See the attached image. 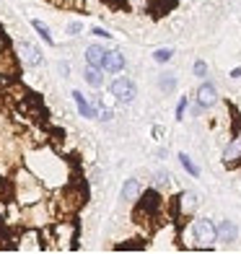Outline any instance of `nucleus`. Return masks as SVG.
Segmentation results:
<instances>
[{
    "mask_svg": "<svg viewBox=\"0 0 241 254\" xmlns=\"http://www.w3.org/2000/svg\"><path fill=\"white\" fill-rule=\"evenodd\" d=\"M94 34H96V37H101V39H112V34L107 29H101V26H94Z\"/></svg>",
    "mask_w": 241,
    "mask_h": 254,
    "instance_id": "obj_30",
    "label": "nucleus"
},
{
    "mask_svg": "<svg viewBox=\"0 0 241 254\" xmlns=\"http://www.w3.org/2000/svg\"><path fill=\"white\" fill-rule=\"evenodd\" d=\"M179 164L184 166V171L189 177H200V169H197V164H194V161L187 156V153H179Z\"/></svg>",
    "mask_w": 241,
    "mask_h": 254,
    "instance_id": "obj_22",
    "label": "nucleus"
},
{
    "mask_svg": "<svg viewBox=\"0 0 241 254\" xmlns=\"http://www.w3.org/2000/svg\"><path fill=\"white\" fill-rule=\"evenodd\" d=\"M50 234H52L50 244H57V249H65V252L78 249V223L70 221V218H60L57 223H52Z\"/></svg>",
    "mask_w": 241,
    "mask_h": 254,
    "instance_id": "obj_4",
    "label": "nucleus"
},
{
    "mask_svg": "<svg viewBox=\"0 0 241 254\" xmlns=\"http://www.w3.org/2000/svg\"><path fill=\"white\" fill-rule=\"evenodd\" d=\"M67 31H70V34H80V31H83V24H80V21H73V24H67Z\"/></svg>",
    "mask_w": 241,
    "mask_h": 254,
    "instance_id": "obj_28",
    "label": "nucleus"
},
{
    "mask_svg": "<svg viewBox=\"0 0 241 254\" xmlns=\"http://www.w3.org/2000/svg\"><path fill=\"white\" fill-rule=\"evenodd\" d=\"M156 179H158V184H171V182H174V179H171V174H169V171H158V174H156Z\"/></svg>",
    "mask_w": 241,
    "mask_h": 254,
    "instance_id": "obj_26",
    "label": "nucleus"
},
{
    "mask_svg": "<svg viewBox=\"0 0 241 254\" xmlns=\"http://www.w3.org/2000/svg\"><path fill=\"white\" fill-rule=\"evenodd\" d=\"M124 65H127V60H124V55L120 50H107L104 55V63H101V70L104 73H122L124 70Z\"/></svg>",
    "mask_w": 241,
    "mask_h": 254,
    "instance_id": "obj_11",
    "label": "nucleus"
},
{
    "mask_svg": "<svg viewBox=\"0 0 241 254\" xmlns=\"http://www.w3.org/2000/svg\"><path fill=\"white\" fill-rule=\"evenodd\" d=\"M140 194H143V184L137 179H127L122 184V200L124 202H137V200H140Z\"/></svg>",
    "mask_w": 241,
    "mask_h": 254,
    "instance_id": "obj_16",
    "label": "nucleus"
},
{
    "mask_svg": "<svg viewBox=\"0 0 241 254\" xmlns=\"http://www.w3.org/2000/svg\"><path fill=\"white\" fill-rule=\"evenodd\" d=\"M164 210V200H161V194L156 190H145L140 194V200H137V213H145V218H153Z\"/></svg>",
    "mask_w": 241,
    "mask_h": 254,
    "instance_id": "obj_8",
    "label": "nucleus"
},
{
    "mask_svg": "<svg viewBox=\"0 0 241 254\" xmlns=\"http://www.w3.org/2000/svg\"><path fill=\"white\" fill-rule=\"evenodd\" d=\"M117 249H145V247L137 244V241H127V244H117Z\"/></svg>",
    "mask_w": 241,
    "mask_h": 254,
    "instance_id": "obj_29",
    "label": "nucleus"
},
{
    "mask_svg": "<svg viewBox=\"0 0 241 254\" xmlns=\"http://www.w3.org/2000/svg\"><path fill=\"white\" fill-rule=\"evenodd\" d=\"M109 91H112V96L117 99L120 104H132L137 99V86H135V80L132 78H114L112 83H109Z\"/></svg>",
    "mask_w": 241,
    "mask_h": 254,
    "instance_id": "obj_6",
    "label": "nucleus"
},
{
    "mask_svg": "<svg viewBox=\"0 0 241 254\" xmlns=\"http://www.w3.org/2000/svg\"><path fill=\"white\" fill-rule=\"evenodd\" d=\"M60 73H62V78H67V75H70V65H67V63H60Z\"/></svg>",
    "mask_w": 241,
    "mask_h": 254,
    "instance_id": "obj_31",
    "label": "nucleus"
},
{
    "mask_svg": "<svg viewBox=\"0 0 241 254\" xmlns=\"http://www.w3.org/2000/svg\"><path fill=\"white\" fill-rule=\"evenodd\" d=\"M171 57H174V50H171V47H161V50L153 52V60H156L158 65H166Z\"/></svg>",
    "mask_w": 241,
    "mask_h": 254,
    "instance_id": "obj_23",
    "label": "nucleus"
},
{
    "mask_svg": "<svg viewBox=\"0 0 241 254\" xmlns=\"http://www.w3.org/2000/svg\"><path fill=\"white\" fill-rule=\"evenodd\" d=\"M239 236V226L231 223V221H221L218 223V241H223V244H234Z\"/></svg>",
    "mask_w": 241,
    "mask_h": 254,
    "instance_id": "obj_17",
    "label": "nucleus"
},
{
    "mask_svg": "<svg viewBox=\"0 0 241 254\" xmlns=\"http://www.w3.org/2000/svg\"><path fill=\"white\" fill-rule=\"evenodd\" d=\"M55 218V210L47 200H39V202H31L26 207H21V226H29V228H50Z\"/></svg>",
    "mask_w": 241,
    "mask_h": 254,
    "instance_id": "obj_3",
    "label": "nucleus"
},
{
    "mask_svg": "<svg viewBox=\"0 0 241 254\" xmlns=\"http://www.w3.org/2000/svg\"><path fill=\"white\" fill-rule=\"evenodd\" d=\"M16 60L18 57H13L10 52L0 55V75H13L16 73Z\"/></svg>",
    "mask_w": 241,
    "mask_h": 254,
    "instance_id": "obj_20",
    "label": "nucleus"
},
{
    "mask_svg": "<svg viewBox=\"0 0 241 254\" xmlns=\"http://www.w3.org/2000/svg\"><path fill=\"white\" fill-rule=\"evenodd\" d=\"M187 107H189V99H187V96H184V99H179V104H177V120H184Z\"/></svg>",
    "mask_w": 241,
    "mask_h": 254,
    "instance_id": "obj_24",
    "label": "nucleus"
},
{
    "mask_svg": "<svg viewBox=\"0 0 241 254\" xmlns=\"http://www.w3.org/2000/svg\"><path fill=\"white\" fill-rule=\"evenodd\" d=\"M218 241V226L208 218H194L189 223V247L192 249H213Z\"/></svg>",
    "mask_w": 241,
    "mask_h": 254,
    "instance_id": "obj_2",
    "label": "nucleus"
},
{
    "mask_svg": "<svg viewBox=\"0 0 241 254\" xmlns=\"http://www.w3.org/2000/svg\"><path fill=\"white\" fill-rule=\"evenodd\" d=\"M13 200H16L21 207L44 200V184H42V179L34 174L31 169H18V171H16V179H13Z\"/></svg>",
    "mask_w": 241,
    "mask_h": 254,
    "instance_id": "obj_1",
    "label": "nucleus"
},
{
    "mask_svg": "<svg viewBox=\"0 0 241 254\" xmlns=\"http://www.w3.org/2000/svg\"><path fill=\"white\" fill-rule=\"evenodd\" d=\"M73 101H75V107H78V114H83L86 120H96L99 117V107L96 104H91L80 91H73Z\"/></svg>",
    "mask_w": 241,
    "mask_h": 254,
    "instance_id": "obj_14",
    "label": "nucleus"
},
{
    "mask_svg": "<svg viewBox=\"0 0 241 254\" xmlns=\"http://www.w3.org/2000/svg\"><path fill=\"white\" fill-rule=\"evenodd\" d=\"M194 101H200L205 109H213L215 104H218V88L213 86V83H200V88H197V94H194Z\"/></svg>",
    "mask_w": 241,
    "mask_h": 254,
    "instance_id": "obj_13",
    "label": "nucleus"
},
{
    "mask_svg": "<svg viewBox=\"0 0 241 254\" xmlns=\"http://www.w3.org/2000/svg\"><path fill=\"white\" fill-rule=\"evenodd\" d=\"M31 26H34V31L42 37V42L44 44H50V47H55V37H52V31H50V26L47 24H42L39 18H31Z\"/></svg>",
    "mask_w": 241,
    "mask_h": 254,
    "instance_id": "obj_19",
    "label": "nucleus"
},
{
    "mask_svg": "<svg viewBox=\"0 0 241 254\" xmlns=\"http://www.w3.org/2000/svg\"><path fill=\"white\" fill-rule=\"evenodd\" d=\"M80 205H83V192L62 184V192H57V205H52V210H55V215H60V218H70V215L78 213Z\"/></svg>",
    "mask_w": 241,
    "mask_h": 254,
    "instance_id": "obj_5",
    "label": "nucleus"
},
{
    "mask_svg": "<svg viewBox=\"0 0 241 254\" xmlns=\"http://www.w3.org/2000/svg\"><path fill=\"white\" fill-rule=\"evenodd\" d=\"M0 182H3V179H0Z\"/></svg>",
    "mask_w": 241,
    "mask_h": 254,
    "instance_id": "obj_33",
    "label": "nucleus"
},
{
    "mask_svg": "<svg viewBox=\"0 0 241 254\" xmlns=\"http://www.w3.org/2000/svg\"><path fill=\"white\" fill-rule=\"evenodd\" d=\"M16 249L18 252H42V249H47V247H44V241H42V228L24 226L21 236L16 239Z\"/></svg>",
    "mask_w": 241,
    "mask_h": 254,
    "instance_id": "obj_7",
    "label": "nucleus"
},
{
    "mask_svg": "<svg viewBox=\"0 0 241 254\" xmlns=\"http://www.w3.org/2000/svg\"><path fill=\"white\" fill-rule=\"evenodd\" d=\"M16 57H18V63L26 65V67H37V65L44 63L42 50L37 47V44H31V42H18L16 44Z\"/></svg>",
    "mask_w": 241,
    "mask_h": 254,
    "instance_id": "obj_9",
    "label": "nucleus"
},
{
    "mask_svg": "<svg viewBox=\"0 0 241 254\" xmlns=\"http://www.w3.org/2000/svg\"><path fill=\"white\" fill-rule=\"evenodd\" d=\"M99 117L104 120V122H112V117H114V112H112V109H107V107H101V109H99Z\"/></svg>",
    "mask_w": 241,
    "mask_h": 254,
    "instance_id": "obj_27",
    "label": "nucleus"
},
{
    "mask_svg": "<svg viewBox=\"0 0 241 254\" xmlns=\"http://www.w3.org/2000/svg\"><path fill=\"white\" fill-rule=\"evenodd\" d=\"M223 164L226 166L241 164V132H236L231 140H228V145L223 148Z\"/></svg>",
    "mask_w": 241,
    "mask_h": 254,
    "instance_id": "obj_12",
    "label": "nucleus"
},
{
    "mask_svg": "<svg viewBox=\"0 0 241 254\" xmlns=\"http://www.w3.org/2000/svg\"><path fill=\"white\" fill-rule=\"evenodd\" d=\"M83 78H86V83H88L91 88H101V86H104V70H101V67H91V65H86Z\"/></svg>",
    "mask_w": 241,
    "mask_h": 254,
    "instance_id": "obj_18",
    "label": "nucleus"
},
{
    "mask_svg": "<svg viewBox=\"0 0 241 254\" xmlns=\"http://www.w3.org/2000/svg\"><path fill=\"white\" fill-rule=\"evenodd\" d=\"M158 88L164 91V94H171V91L177 88V75L174 73H161L158 75Z\"/></svg>",
    "mask_w": 241,
    "mask_h": 254,
    "instance_id": "obj_21",
    "label": "nucleus"
},
{
    "mask_svg": "<svg viewBox=\"0 0 241 254\" xmlns=\"http://www.w3.org/2000/svg\"><path fill=\"white\" fill-rule=\"evenodd\" d=\"M200 207V194L197 192H192V190H187V192H179V197H177V210H179V215H192L194 210Z\"/></svg>",
    "mask_w": 241,
    "mask_h": 254,
    "instance_id": "obj_10",
    "label": "nucleus"
},
{
    "mask_svg": "<svg viewBox=\"0 0 241 254\" xmlns=\"http://www.w3.org/2000/svg\"><path fill=\"white\" fill-rule=\"evenodd\" d=\"M231 78H241V67H234V70H231Z\"/></svg>",
    "mask_w": 241,
    "mask_h": 254,
    "instance_id": "obj_32",
    "label": "nucleus"
},
{
    "mask_svg": "<svg viewBox=\"0 0 241 254\" xmlns=\"http://www.w3.org/2000/svg\"><path fill=\"white\" fill-rule=\"evenodd\" d=\"M192 70H194V75H197V78H205V75H208V65H205L202 60H197V63L192 65Z\"/></svg>",
    "mask_w": 241,
    "mask_h": 254,
    "instance_id": "obj_25",
    "label": "nucleus"
},
{
    "mask_svg": "<svg viewBox=\"0 0 241 254\" xmlns=\"http://www.w3.org/2000/svg\"><path fill=\"white\" fill-rule=\"evenodd\" d=\"M104 55H107V50L101 47V44H88L86 52H83V60H86V65H91V67H101V63H104Z\"/></svg>",
    "mask_w": 241,
    "mask_h": 254,
    "instance_id": "obj_15",
    "label": "nucleus"
}]
</instances>
